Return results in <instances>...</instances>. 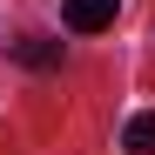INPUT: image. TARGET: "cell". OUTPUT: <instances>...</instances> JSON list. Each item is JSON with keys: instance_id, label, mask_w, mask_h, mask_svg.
<instances>
[{"instance_id": "obj_1", "label": "cell", "mask_w": 155, "mask_h": 155, "mask_svg": "<svg viewBox=\"0 0 155 155\" xmlns=\"http://www.w3.org/2000/svg\"><path fill=\"white\" fill-rule=\"evenodd\" d=\"M115 7H121V0H61V14H68L74 34H101V27H115Z\"/></svg>"}, {"instance_id": "obj_3", "label": "cell", "mask_w": 155, "mask_h": 155, "mask_svg": "<svg viewBox=\"0 0 155 155\" xmlns=\"http://www.w3.org/2000/svg\"><path fill=\"white\" fill-rule=\"evenodd\" d=\"M14 54L27 61V68H61V41H41L34 34V41H14Z\"/></svg>"}, {"instance_id": "obj_2", "label": "cell", "mask_w": 155, "mask_h": 155, "mask_svg": "<svg viewBox=\"0 0 155 155\" xmlns=\"http://www.w3.org/2000/svg\"><path fill=\"white\" fill-rule=\"evenodd\" d=\"M121 148H128V155H155V108L128 115V128H121Z\"/></svg>"}]
</instances>
